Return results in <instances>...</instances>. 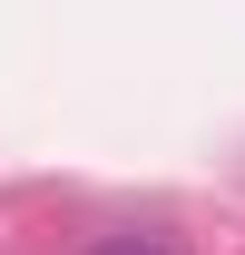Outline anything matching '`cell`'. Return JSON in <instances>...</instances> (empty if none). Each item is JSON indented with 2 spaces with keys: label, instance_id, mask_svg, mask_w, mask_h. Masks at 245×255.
Instances as JSON below:
<instances>
[{
  "label": "cell",
  "instance_id": "6da1fadb",
  "mask_svg": "<svg viewBox=\"0 0 245 255\" xmlns=\"http://www.w3.org/2000/svg\"><path fill=\"white\" fill-rule=\"evenodd\" d=\"M98 255H177V246H167V236H108Z\"/></svg>",
  "mask_w": 245,
  "mask_h": 255
}]
</instances>
